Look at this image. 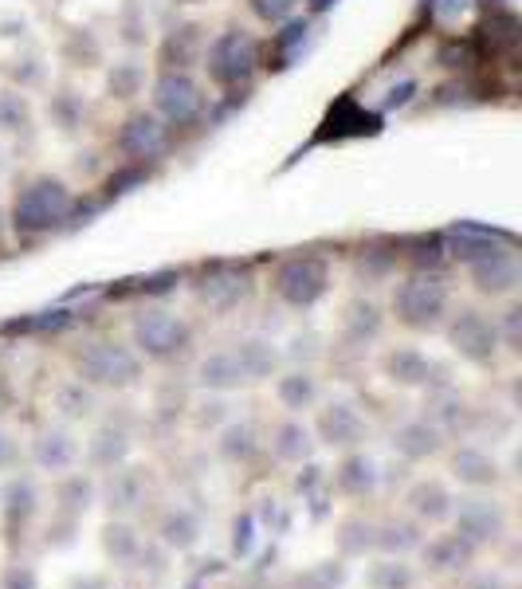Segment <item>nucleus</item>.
<instances>
[{"mask_svg": "<svg viewBox=\"0 0 522 589\" xmlns=\"http://www.w3.org/2000/svg\"><path fill=\"white\" fill-rule=\"evenodd\" d=\"M79 216V193L59 173H32L16 185L4 225L16 240H44L67 233Z\"/></svg>", "mask_w": 522, "mask_h": 589, "instance_id": "nucleus-1", "label": "nucleus"}, {"mask_svg": "<svg viewBox=\"0 0 522 589\" xmlns=\"http://www.w3.org/2000/svg\"><path fill=\"white\" fill-rule=\"evenodd\" d=\"M201 71L205 83L216 87L220 94H240L248 99L263 71V39L243 24H228V29L213 32L201 56Z\"/></svg>", "mask_w": 522, "mask_h": 589, "instance_id": "nucleus-2", "label": "nucleus"}, {"mask_svg": "<svg viewBox=\"0 0 522 589\" xmlns=\"http://www.w3.org/2000/svg\"><path fill=\"white\" fill-rule=\"evenodd\" d=\"M389 315L412 335H436L452 315V283L444 272H405L389 291Z\"/></svg>", "mask_w": 522, "mask_h": 589, "instance_id": "nucleus-3", "label": "nucleus"}, {"mask_svg": "<svg viewBox=\"0 0 522 589\" xmlns=\"http://www.w3.org/2000/svg\"><path fill=\"white\" fill-rule=\"evenodd\" d=\"M71 365L75 377L99 393L138 389L146 377V362L138 358V350L130 342H118V338H87L71 354Z\"/></svg>", "mask_w": 522, "mask_h": 589, "instance_id": "nucleus-4", "label": "nucleus"}, {"mask_svg": "<svg viewBox=\"0 0 522 589\" xmlns=\"http://www.w3.org/2000/svg\"><path fill=\"white\" fill-rule=\"evenodd\" d=\"M149 111L158 114L173 134H185L208 118L213 94L196 71H154L149 76Z\"/></svg>", "mask_w": 522, "mask_h": 589, "instance_id": "nucleus-5", "label": "nucleus"}, {"mask_svg": "<svg viewBox=\"0 0 522 589\" xmlns=\"http://www.w3.org/2000/svg\"><path fill=\"white\" fill-rule=\"evenodd\" d=\"M268 287L283 307L315 310L330 295V287H334V268L315 248H298V252H287L275 260Z\"/></svg>", "mask_w": 522, "mask_h": 589, "instance_id": "nucleus-6", "label": "nucleus"}, {"mask_svg": "<svg viewBox=\"0 0 522 589\" xmlns=\"http://www.w3.org/2000/svg\"><path fill=\"white\" fill-rule=\"evenodd\" d=\"M130 347L138 350L141 362L173 365L193 347V327L178 310L161 307V303H141L130 315Z\"/></svg>", "mask_w": 522, "mask_h": 589, "instance_id": "nucleus-7", "label": "nucleus"}, {"mask_svg": "<svg viewBox=\"0 0 522 589\" xmlns=\"http://www.w3.org/2000/svg\"><path fill=\"white\" fill-rule=\"evenodd\" d=\"M173 141H178V134L169 131L149 106H126V114L114 126L111 146L122 158V166L154 169L173 154Z\"/></svg>", "mask_w": 522, "mask_h": 589, "instance_id": "nucleus-8", "label": "nucleus"}, {"mask_svg": "<svg viewBox=\"0 0 522 589\" xmlns=\"http://www.w3.org/2000/svg\"><path fill=\"white\" fill-rule=\"evenodd\" d=\"M256 268L240 260H216L208 268H201V275L193 280L196 303L216 318L236 315L240 307H248L256 295Z\"/></svg>", "mask_w": 522, "mask_h": 589, "instance_id": "nucleus-9", "label": "nucleus"}, {"mask_svg": "<svg viewBox=\"0 0 522 589\" xmlns=\"http://www.w3.org/2000/svg\"><path fill=\"white\" fill-rule=\"evenodd\" d=\"M444 338L452 354L459 362L476 365V370H491L499 358H503V347H499V335H495V318L479 307H452V315L444 318Z\"/></svg>", "mask_w": 522, "mask_h": 589, "instance_id": "nucleus-10", "label": "nucleus"}, {"mask_svg": "<svg viewBox=\"0 0 522 589\" xmlns=\"http://www.w3.org/2000/svg\"><path fill=\"white\" fill-rule=\"evenodd\" d=\"M464 275L479 299H491V303L514 299L522 287L519 240H507V243H499V248H491L487 256H479V260H472L464 268Z\"/></svg>", "mask_w": 522, "mask_h": 589, "instance_id": "nucleus-11", "label": "nucleus"}, {"mask_svg": "<svg viewBox=\"0 0 522 589\" xmlns=\"http://www.w3.org/2000/svg\"><path fill=\"white\" fill-rule=\"evenodd\" d=\"M447 523H452V531L459 539H467L476 551H484V546H495L507 534V507L495 496H487V491H472V496L456 499Z\"/></svg>", "mask_w": 522, "mask_h": 589, "instance_id": "nucleus-12", "label": "nucleus"}, {"mask_svg": "<svg viewBox=\"0 0 522 589\" xmlns=\"http://www.w3.org/2000/svg\"><path fill=\"white\" fill-rule=\"evenodd\" d=\"M310 432H315V440L322 449L350 452V449H362L365 440H370V421H365V412L358 409L354 401L330 397V401L315 405V424H310Z\"/></svg>", "mask_w": 522, "mask_h": 589, "instance_id": "nucleus-13", "label": "nucleus"}, {"mask_svg": "<svg viewBox=\"0 0 522 589\" xmlns=\"http://www.w3.org/2000/svg\"><path fill=\"white\" fill-rule=\"evenodd\" d=\"M382 377L389 385H397V389H424V393L452 382L447 370L436 362V358L424 354L420 347H409V342L385 350L382 354Z\"/></svg>", "mask_w": 522, "mask_h": 589, "instance_id": "nucleus-14", "label": "nucleus"}, {"mask_svg": "<svg viewBox=\"0 0 522 589\" xmlns=\"http://www.w3.org/2000/svg\"><path fill=\"white\" fill-rule=\"evenodd\" d=\"M208 44V24L205 20H178L161 32L158 47H154V59H158V71H196L201 56H205Z\"/></svg>", "mask_w": 522, "mask_h": 589, "instance_id": "nucleus-15", "label": "nucleus"}, {"mask_svg": "<svg viewBox=\"0 0 522 589\" xmlns=\"http://www.w3.org/2000/svg\"><path fill=\"white\" fill-rule=\"evenodd\" d=\"M385 322H389V310L382 303L373 299V295H354V299L342 307V347L350 350H370L373 342H382L385 335Z\"/></svg>", "mask_w": 522, "mask_h": 589, "instance_id": "nucleus-16", "label": "nucleus"}, {"mask_svg": "<svg viewBox=\"0 0 522 589\" xmlns=\"http://www.w3.org/2000/svg\"><path fill=\"white\" fill-rule=\"evenodd\" d=\"M440 236H444L447 263H459V268H467V263L479 260V256H487L491 248H499V243L514 240L511 233L484 225V220H456V225H447Z\"/></svg>", "mask_w": 522, "mask_h": 589, "instance_id": "nucleus-17", "label": "nucleus"}, {"mask_svg": "<svg viewBox=\"0 0 522 589\" xmlns=\"http://www.w3.org/2000/svg\"><path fill=\"white\" fill-rule=\"evenodd\" d=\"M32 464L39 472H52V476H64L79 464L83 449H79V440L67 424H44V429L32 437V449H29Z\"/></svg>", "mask_w": 522, "mask_h": 589, "instance_id": "nucleus-18", "label": "nucleus"}, {"mask_svg": "<svg viewBox=\"0 0 522 589\" xmlns=\"http://www.w3.org/2000/svg\"><path fill=\"white\" fill-rule=\"evenodd\" d=\"M452 507H456V496H452V487L436 476L412 479L409 491H405V511H409L420 526L447 523V519H452Z\"/></svg>", "mask_w": 522, "mask_h": 589, "instance_id": "nucleus-19", "label": "nucleus"}, {"mask_svg": "<svg viewBox=\"0 0 522 589\" xmlns=\"http://www.w3.org/2000/svg\"><path fill=\"white\" fill-rule=\"evenodd\" d=\"M452 476L464 487H472V491H495L499 479H503V464L484 444H459L452 452Z\"/></svg>", "mask_w": 522, "mask_h": 589, "instance_id": "nucleus-20", "label": "nucleus"}, {"mask_svg": "<svg viewBox=\"0 0 522 589\" xmlns=\"http://www.w3.org/2000/svg\"><path fill=\"white\" fill-rule=\"evenodd\" d=\"M389 444L401 460L420 464V460L440 456V452H444V444H447V437L429 421V417H424V412H420V417H409V421H401L397 429H393Z\"/></svg>", "mask_w": 522, "mask_h": 589, "instance_id": "nucleus-21", "label": "nucleus"}, {"mask_svg": "<svg viewBox=\"0 0 522 589\" xmlns=\"http://www.w3.org/2000/svg\"><path fill=\"white\" fill-rule=\"evenodd\" d=\"M130 452H134V432H130V424H122V421H103L91 432V440H87V464H91L94 472L122 468V464L130 460Z\"/></svg>", "mask_w": 522, "mask_h": 589, "instance_id": "nucleus-22", "label": "nucleus"}, {"mask_svg": "<svg viewBox=\"0 0 522 589\" xmlns=\"http://www.w3.org/2000/svg\"><path fill=\"white\" fill-rule=\"evenodd\" d=\"M232 354L243 370V382L263 385L283 370V350L280 342H271L268 335H243L240 342H232Z\"/></svg>", "mask_w": 522, "mask_h": 589, "instance_id": "nucleus-23", "label": "nucleus"}, {"mask_svg": "<svg viewBox=\"0 0 522 589\" xmlns=\"http://www.w3.org/2000/svg\"><path fill=\"white\" fill-rule=\"evenodd\" d=\"M472 409H476V405L467 401L464 393L447 382V385H436V389H429L424 417H429V421L436 424L444 437H467V429H472Z\"/></svg>", "mask_w": 522, "mask_h": 589, "instance_id": "nucleus-24", "label": "nucleus"}, {"mask_svg": "<svg viewBox=\"0 0 522 589\" xmlns=\"http://www.w3.org/2000/svg\"><path fill=\"white\" fill-rule=\"evenodd\" d=\"M271 382H275V401L287 412H295V417H303V412H310L322 401V382L307 365H283Z\"/></svg>", "mask_w": 522, "mask_h": 589, "instance_id": "nucleus-25", "label": "nucleus"}, {"mask_svg": "<svg viewBox=\"0 0 522 589\" xmlns=\"http://www.w3.org/2000/svg\"><path fill=\"white\" fill-rule=\"evenodd\" d=\"M268 449H271V456L280 460V464H310V456H315V449H318V440H315V432H310V424L303 421V417L287 412L283 421L271 424Z\"/></svg>", "mask_w": 522, "mask_h": 589, "instance_id": "nucleus-26", "label": "nucleus"}, {"mask_svg": "<svg viewBox=\"0 0 522 589\" xmlns=\"http://www.w3.org/2000/svg\"><path fill=\"white\" fill-rule=\"evenodd\" d=\"M193 382L201 393H220V397H228V393L243 389V370L240 362H236L232 347H220V350H208L201 362H196L193 370Z\"/></svg>", "mask_w": 522, "mask_h": 589, "instance_id": "nucleus-27", "label": "nucleus"}, {"mask_svg": "<svg viewBox=\"0 0 522 589\" xmlns=\"http://www.w3.org/2000/svg\"><path fill=\"white\" fill-rule=\"evenodd\" d=\"M420 543H424V526L412 514H393L373 523V551L382 558H409L412 551H420Z\"/></svg>", "mask_w": 522, "mask_h": 589, "instance_id": "nucleus-28", "label": "nucleus"}, {"mask_svg": "<svg viewBox=\"0 0 522 589\" xmlns=\"http://www.w3.org/2000/svg\"><path fill=\"white\" fill-rule=\"evenodd\" d=\"M476 554H479L476 546L467 543V539H459L456 531L436 534V539H424V543H420V558L436 574H467L472 562H476Z\"/></svg>", "mask_w": 522, "mask_h": 589, "instance_id": "nucleus-29", "label": "nucleus"}, {"mask_svg": "<svg viewBox=\"0 0 522 589\" xmlns=\"http://www.w3.org/2000/svg\"><path fill=\"white\" fill-rule=\"evenodd\" d=\"M310 39V16H291L283 24H275L271 39L263 44V71H283L298 59V52Z\"/></svg>", "mask_w": 522, "mask_h": 589, "instance_id": "nucleus-30", "label": "nucleus"}, {"mask_svg": "<svg viewBox=\"0 0 522 589\" xmlns=\"http://www.w3.org/2000/svg\"><path fill=\"white\" fill-rule=\"evenodd\" d=\"M334 484H338V491H342V496H350V499L373 496V491L382 487V472H377V460H373L365 449L342 452V460H338V468H334Z\"/></svg>", "mask_w": 522, "mask_h": 589, "instance_id": "nucleus-31", "label": "nucleus"}, {"mask_svg": "<svg viewBox=\"0 0 522 589\" xmlns=\"http://www.w3.org/2000/svg\"><path fill=\"white\" fill-rule=\"evenodd\" d=\"M149 87V67L138 56H126L103 71V94L118 106H138V99Z\"/></svg>", "mask_w": 522, "mask_h": 589, "instance_id": "nucleus-32", "label": "nucleus"}, {"mask_svg": "<svg viewBox=\"0 0 522 589\" xmlns=\"http://www.w3.org/2000/svg\"><path fill=\"white\" fill-rule=\"evenodd\" d=\"M401 268V248L393 236H373L354 252V275L365 283H385Z\"/></svg>", "mask_w": 522, "mask_h": 589, "instance_id": "nucleus-33", "label": "nucleus"}, {"mask_svg": "<svg viewBox=\"0 0 522 589\" xmlns=\"http://www.w3.org/2000/svg\"><path fill=\"white\" fill-rule=\"evenodd\" d=\"M44 111H47V122H52L59 134H67V138L87 131V118H91V103H87V94L79 91V87H52Z\"/></svg>", "mask_w": 522, "mask_h": 589, "instance_id": "nucleus-34", "label": "nucleus"}, {"mask_svg": "<svg viewBox=\"0 0 522 589\" xmlns=\"http://www.w3.org/2000/svg\"><path fill=\"white\" fill-rule=\"evenodd\" d=\"M106 476H111L106 479V503H111V511L130 514L146 503V496H149V472L146 468H134L130 460H126L122 468L106 472Z\"/></svg>", "mask_w": 522, "mask_h": 589, "instance_id": "nucleus-35", "label": "nucleus"}, {"mask_svg": "<svg viewBox=\"0 0 522 589\" xmlns=\"http://www.w3.org/2000/svg\"><path fill=\"white\" fill-rule=\"evenodd\" d=\"M405 272H447V248L440 233H417L397 240Z\"/></svg>", "mask_w": 522, "mask_h": 589, "instance_id": "nucleus-36", "label": "nucleus"}, {"mask_svg": "<svg viewBox=\"0 0 522 589\" xmlns=\"http://www.w3.org/2000/svg\"><path fill=\"white\" fill-rule=\"evenodd\" d=\"M260 449L263 440L252 421H224L216 429V452H220L224 464H252Z\"/></svg>", "mask_w": 522, "mask_h": 589, "instance_id": "nucleus-37", "label": "nucleus"}, {"mask_svg": "<svg viewBox=\"0 0 522 589\" xmlns=\"http://www.w3.org/2000/svg\"><path fill=\"white\" fill-rule=\"evenodd\" d=\"M52 405H56V412L67 424L91 421L94 412H99V389H91V385L79 382V377H67V382H59L56 393H52Z\"/></svg>", "mask_w": 522, "mask_h": 589, "instance_id": "nucleus-38", "label": "nucleus"}, {"mask_svg": "<svg viewBox=\"0 0 522 589\" xmlns=\"http://www.w3.org/2000/svg\"><path fill=\"white\" fill-rule=\"evenodd\" d=\"M158 539H161V546H169V551H178V554L193 551V546L201 543V514L189 511V507H169L158 523Z\"/></svg>", "mask_w": 522, "mask_h": 589, "instance_id": "nucleus-39", "label": "nucleus"}, {"mask_svg": "<svg viewBox=\"0 0 522 589\" xmlns=\"http://www.w3.org/2000/svg\"><path fill=\"white\" fill-rule=\"evenodd\" d=\"M94 496H99V487H94L91 476H83V472H64V479H59V487H56L59 519H71V523H79V519L91 511Z\"/></svg>", "mask_w": 522, "mask_h": 589, "instance_id": "nucleus-40", "label": "nucleus"}, {"mask_svg": "<svg viewBox=\"0 0 522 589\" xmlns=\"http://www.w3.org/2000/svg\"><path fill=\"white\" fill-rule=\"evenodd\" d=\"M114 29H118V44L126 52H146L154 32H149V12H146V0H122L118 16H114Z\"/></svg>", "mask_w": 522, "mask_h": 589, "instance_id": "nucleus-41", "label": "nucleus"}, {"mask_svg": "<svg viewBox=\"0 0 522 589\" xmlns=\"http://www.w3.org/2000/svg\"><path fill=\"white\" fill-rule=\"evenodd\" d=\"M32 131H36V111H32L29 94L16 91V87H4L0 91V134L32 138Z\"/></svg>", "mask_w": 522, "mask_h": 589, "instance_id": "nucleus-42", "label": "nucleus"}, {"mask_svg": "<svg viewBox=\"0 0 522 589\" xmlns=\"http://www.w3.org/2000/svg\"><path fill=\"white\" fill-rule=\"evenodd\" d=\"M0 503H4V519H9L12 526H24L36 514V503H39V491L36 484H32L29 476H12L9 484H4V491H0Z\"/></svg>", "mask_w": 522, "mask_h": 589, "instance_id": "nucleus-43", "label": "nucleus"}, {"mask_svg": "<svg viewBox=\"0 0 522 589\" xmlns=\"http://www.w3.org/2000/svg\"><path fill=\"white\" fill-rule=\"evenodd\" d=\"M103 551L106 558H114L118 566H130V562L141 558V534L134 531L126 519H111L103 526Z\"/></svg>", "mask_w": 522, "mask_h": 589, "instance_id": "nucleus-44", "label": "nucleus"}, {"mask_svg": "<svg viewBox=\"0 0 522 589\" xmlns=\"http://www.w3.org/2000/svg\"><path fill=\"white\" fill-rule=\"evenodd\" d=\"M365 586L370 589H417V570L409 566V558H382L370 566Z\"/></svg>", "mask_w": 522, "mask_h": 589, "instance_id": "nucleus-45", "label": "nucleus"}, {"mask_svg": "<svg viewBox=\"0 0 522 589\" xmlns=\"http://www.w3.org/2000/svg\"><path fill=\"white\" fill-rule=\"evenodd\" d=\"M59 56H64L67 67H99L103 64V44L94 39V32L87 29H71L64 39V47H59Z\"/></svg>", "mask_w": 522, "mask_h": 589, "instance_id": "nucleus-46", "label": "nucleus"}, {"mask_svg": "<svg viewBox=\"0 0 522 589\" xmlns=\"http://www.w3.org/2000/svg\"><path fill=\"white\" fill-rule=\"evenodd\" d=\"M338 551L342 558H362V554L373 551V523L362 519V514H350L338 523Z\"/></svg>", "mask_w": 522, "mask_h": 589, "instance_id": "nucleus-47", "label": "nucleus"}, {"mask_svg": "<svg viewBox=\"0 0 522 589\" xmlns=\"http://www.w3.org/2000/svg\"><path fill=\"white\" fill-rule=\"evenodd\" d=\"M495 318V335H499V347H503V354L519 358L522 354V303L519 295L514 299H503V310Z\"/></svg>", "mask_w": 522, "mask_h": 589, "instance_id": "nucleus-48", "label": "nucleus"}, {"mask_svg": "<svg viewBox=\"0 0 522 589\" xmlns=\"http://www.w3.org/2000/svg\"><path fill=\"white\" fill-rule=\"evenodd\" d=\"M280 350H283V365H307V370H315V362L322 358V335L318 330H295L287 338V347Z\"/></svg>", "mask_w": 522, "mask_h": 589, "instance_id": "nucleus-49", "label": "nucleus"}, {"mask_svg": "<svg viewBox=\"0 0 522 589\" xmlns=\"http://www.w3.org/2000/svg\"><path fill=\"white\" fill-rule=\"evenodd\" d=\"M342 581H345V566L338 558H327L307 566V570L291 581V589H342Z\"/></svg>", "mask_w": 522, "mask_h": 589, "instance_id": "nucleus-50", "label": "nucleus"}, {"mask_svg": "<svg viewBox=\"0 0 522 589\" xmlns=\"http://www.w3.org/2000/svg\"><path fill=\"white\" fill-rule=\"evenodd\" d=\"M189 417H193V424L201 432L205 429L216 432L224 421H232V417H228V401H224L220 393H201L196 401H189Z\"/></svg>", "mask_w": 522, "mask_h": 589, "instance_id": "nucleus-51", "label": "nucleus"}, {"mask_svg": "<svg viewBox=\"0 0 522 589\" xmlns=\"http://www.w3.org/2000/svg\"><path fill=\"white\" fill-rule=\"evenodd\" d=\"M243 9L252 12L256 24H263V29H275V24H283V20L298 16L303 0H243Z\"/></svg>", "mask_w": 522, "mask_h": 589, "instance_id": "nucleus-52", "label": "nucleus"}, {"mask_svg": "<svg viewBox=\"0 0 522 589\" xmlns=\"http://www.w3.org/2000/svg\"><path fill=\"white\" fill-rule=\"evenodd\" d=\"M4 79H9V87L29 94L32 87L44 83V64H39V56H16V59H9V67H4Z\"/></svg>", "mask_w": 522, "mask_h": 589, "instance_id": "nucleus-53", "label": "nucleus"}, {"mask_svg": "<svg viewBox=\"0 0 522 589\" xmlns=\"http://www.w3.org/2000/svg\"><path fill=\"white\" fill-rule=\"evenodd\" d=\"M154 412H158V421H178V417H185V412H189V393L178 389V385L169 382L166 389L158 393Z\"/></svg>", "mask_w": 522, "mask_h": 589, "instance_id": "nucleus-54", "label": "nucleus"}, {"mask_svg": "<svg viewBox=\"0 0 522 589\" xmlns=\"http://www.w3.org/2000/svg\"><path fill=\"white\" fill-rule=\"evenodd\" d=\"M149 178V169H138V166H118V173L106 178V196H122L130 193V185H141Z\"/></svg>", "mask_w": 522, "mask_h": 589, "instance_id": "nucleus-55", "label": "nucleus"}, {"mask_svg": "<svg viewBox=\"0 0 522 589\" xmlns=\"http://www.w3.org/2000/svg\"><path fill=\"white\" fill-rule=\"evenodd\" d=\"M252 543H256V519L252 514H240L232 523V554L236 558H248L252 554Z\"/></svg>", "mask_w": 522, "mask_h": 589, "instance_id": "nucleus-56", "label": "nucleus"}, {"mask_svg": "<svg viewBox=\"0 0 522 589\" xmlns=\"http://www.w3.org/2000/svg\"><path fill=\"white\" fill-rule=\"evenodd\" d=\"M464 589H511V581L503 570H476L464 581Z\"/></svg>", "mask_w": 522, "mask_h": 589, "instance_id": "nucleus-57", "label": "nucleus"}, {"mask_svg": "<svg viewBox=\"0 0 522 589\" xmlns=\"http://www.w3.org/2000/svg\"><path fill=\"white\" fill-rule=\"evenodd\" d=\"M20 464V440L9 429H0V472H12Z\"/></svg>", "mask_w": 522, "mask_h": 589, "instance_id": "nucleus-58", "label": "nucleus"}, {"mask_svg": "<svg viewBox=\"0 0 522 589\" xmlns=\"http://www.w3.org/2000/svg\"><path fill=\"white\" fill-rule=\"evenodd\" d=\"M75 318H71V310H44V315H36L29 322L32 330H64V327H71Z\"/></svg>", "mask_w": 522, "mask_h": 589, "instance_id": "nucleus-59", "label": "nucleus"}, {"mask_svg": "<svg viewBox=\"0 0 522 589\" xmlns=\"http://www.w3.org/2000/svg\"><path fill=\"white\" fill-rule=\"evenodd\" d=\"M4 589H36V574H32L29 566H12V570L4 574Z\"/></svg>", "mask_w": 522, "mask_h": 589, "instance_id": "nucleus-60", "label": "nucleus"}, {"mask_svg": "<svg viewBox=\"0 0 522 589\" xmlns=\"http://www.w3.org/2000/svg\"><path fill=\"white\" fill-rule=\"evenodd\" d=\"M412 91H417V83H412V79H409V83H401V87H393L389 99H385V106H389V111H393V106L412 103Z\"/></svg>", "mask_w": 522, "mask_h": 589, "instance_id": "nucleus-61", "label": "nucleus"}, {"mask_svg": "<svg viewBox=\"0 0 522 589\" xmlns=\"http://www.w3.org/2000/svg\"><path fill=\"white\" fill-rule=\"evenodd\" d=\"M334 4H338V0H303V9H307L310 16H327Z\"/></svg>", "mask_w": 522, "mask_h": 589, "instance_id": "nucleus-62", "label": "nucleus"}, {"mask_svg": "<svg viewBox=\"0 0 522 589\" xmlns=\"http://www.w3.org/2000/svg\"><path fill=\"white\" fill-rule=\"evenodd\" d=\"M4 401H9V393H4V382H0V412H4Z\"/></svg>", "mask_w": 522, "mask_h": 589, "instance_id": "nucleus-63", "label": "nucleus"}, {"mask_svg": "<svg viewBox=\"0 0 522 589\" xmlns=\"http://www.w3.org/2000/svg\"><path fill=\"white\" fill-rule=\"evenodd\" d=\"M0 225H4V213H0Z\"/></svg>", "mask_w": 522, "mask_h": 589, "instance_id": "nucleus-64", "label": "nucleus"}]
</instances>
